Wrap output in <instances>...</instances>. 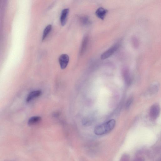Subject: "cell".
Returning a JSON list of instances; mask_svg holds the SVG:
<instances>
[{
    "label": "cell",
    "instance_id": "1",
    "mask_svg": "<svg viewBox=\"0 0 161 161\" xmlns=\"http://www.w3.org/2000/svg\"><path fill=\"white\" fill-rule=\"evenodd\" d=\"M115 121L112 119L97 126L94 129V132L97 135H102L108 133L115 127Z\"/></svg>",
    "mask_w": 161,
    "mask_h": 161
},
{
    "label": "cell",
    "instance_id": "2",
    "mask_svg": "<svg viewBox=\"0 0 161 161\" xmlns=\"http://www.w3.org/2000/svg\"><path fill=\"white\" fill-rule=\"evenodd\" d=\"M160 113V107L158 104H153L150 108L149 115L153 120H156L158 118Z\"/></svg>",
    "mask_w": 161,
    "mask_h": 161
},
{
    "label": "cell",
    "instance_id": "3",
    "mask_svg": "<svg viewBox=\"0 0 161 161\" xmlns=\"http://www.w3.org/2000/svg\"><path fill=\"white\" fill-rule=\"evenodd\" d=\"M119 47V45L118 43L114 45L108 50L103 53L101 56V59L102 60H105L109 58L117 51Z\"/></svg>",
    "mask_w": 161,
    "mask_h": 161
},
{
    "label": "cell",
    "instance_id": "4",
    "mask_svg": "<svg viewBox=\"0 0 161 161\" xmlns=\"http://www.w3.org/2000/svg\"><path fill=\"white\" fill-rule=\"evenodd\" d=\"M69 60V57L66 54H62L60 56L59 58V62L62 69H64L66 68Z\"/></svg>",
    "mask_w": 161,
    "mask_h": 161
},
{
    "label": "cell",
    "instance_id": "5",
    "mask_svg": "<svg viewBox=\"0 0 161 161\" xmlns=\"http://www.w3.org/2000/svg\"><path fill=\"white\" fill-rule=\"evenodd\" d=\"M41 92L40 90L34 91L30 93L26 99L27 102H29L35 98L38 97L41 95Z\"/></svg>",
    "mask_w": 161,
    "mask_h": 161
},
{
    "label": "cell",
    "instance_id": "6",
    "mask_svg": "<svg viewBox=\"0 0 161 161\" xmlns=\"http://www.w3.org/2000/svg\"><path fill=\"white\" fill-rule=\"evenodd\" d=\"M108 12V10H107L102 7H100L96 10L95 12V14L98 18L103 20H104Z\"/></svg>",
    "mask_w": 161,
    "mask_h": 161
},
{
    "label": "cell",
    "instance_id": "7",
    "mask_svg": "<svg viewBox=\"0 0 161 161\" xmlns=\"http://www.w3.org/2000/svg\"><path fill=\"white\" fill-rule=\"evenodd\" d=\"M69 12L68 9H65L62 10L61 15L60 21L61 24L62 26H64L66 23L67 17Z\"/></svg>",
    "mask_w": 161,
    "mask_h": 161
},
{
    "label": "cell",
    "instance_id": "8",
    "mask_svg": "<svg viewBox=\"0 0 161 161\" xmlns=\"http://www.w3.org/2000/svg\"><path fill=\"white\" fill-rule=\"evenodd\" d=\"M41 118L40 116H34L29 119L28 122L29 126H32L37 124L41 121Z\"/></svg>",
    "mask_w": 161,
    "mask_h": 161
},
{
    "label": "cell",
    "instance_id": "9",
    "mask_svg": "<svg viewBox=\"0 0 161 161\" xmlns=\"http://www.w3.org/2000/svg\"><path fill=\"white\" fill-rule=\"evenodd\" d=\"M123 74L126 84L128 85H130L132 82V79L128 70H125L123 72Z\"/></svg>",
    "mask_w": 161,
    "mask_h": 161
},
{
    "label": "cell",
    "instance_id": "10",
    "mask_svg": "<svg viewBox=\"0 0 161 161\" xmlns=\"http://www.w3.org/2000/svg\"><path fill=\"white\" fill-rule=\"evenodd\" d=\"M52 28V26L51 25H48L45 28L44 30L43 31L42 40H44L46 38V37L47 36L48 34L51 32Z\"/></svg>",
    "mask_w": 161,
    "mask_h": 161
},
{
    "label": "cell",
    "instance_id": "11",
    "mask_svg": "<svg viewBox=\"0 0 161 161\" xmlns=\"http://www.w3.org/2000/svg\"><path fill=\"white\" fill-rule=\"evenodd\" d=\"M159 86L157 84H154L150 88V92L153 93H156L158 91Z\"/></svg>",
    "mask_w": 161,
    "mask_h": 161
},
{
    "label": "cell",
    "instance_id": "12",
    "mask_svg": "<svg viewBox=\"0 0 161 161\" xmlns=\"http://www.w3.org/2000/svg\"><path fill=\"white\" fill-rule=\"evenodd\" d=\"M87 41H88V38L87 37H85L83 42L82 48H81V53L82 54L85 51V48L86 47Z\"/></svg>",
    "mask_w": 161,
    "mask_h": 161
},
{
    "label": "cell",
    "instance_id": "13",
    "mask_svg": "<svg viewBox=\"0 0 161 161\" xmlns=\"http://www.w3.org/2000/svg\"><path fill=\"white\" fill-rule=\"evenodd\" d=\"M134 101L133 98H130L127 100L125 104V108L126 109H128L130 107L131 105L132 104L133 102Z\"/></svg>",
    "mask_w": 161,
    "mask_h": 161
},
{
    "label": "cell",
    "instance_id": "14",
    "mask_svg": "<svg viewBox=\"0 0 161 161\" xmlns=\"http://www.w3.org/2000/svg\"><path fill=\"white\" fill-rule=\"evenodd\" d=\"M119 161H130V158L129 155L125 154L121 156Z\"/></svg>",
    "mask_w": 161,
    "mask_h": 161
},
{
    "label": "cell",
    "instance_id": "15",
    "mask_svg": "<svg viewBox=\"0 0 161 161\" xmlns=\"http://www.w3.org/2000/svg\"><path fill=\"white\" fill-rule=\"evenodd\" d=\"M5 161H11V160H6Z\"/></svg>",
    "mask_w": 161,
    "mask_h": 161
},
{
    "label": "cell",
    "instance_id": "16",
    "mask_svg": "<svg viewBox=\"0 0 161 161\" xmlns=\"http://www.w3.org/2000/svg\"><path fill=\"white\" fill-rule=\"evenodd\" d=\"M158 161H161L160 159H159V160H158Z\"/></svg>",
    "mask_w": 161,
    "mask_h": 161
}]
</instances>
